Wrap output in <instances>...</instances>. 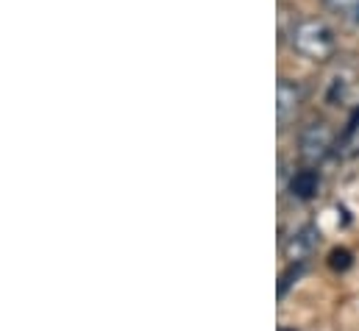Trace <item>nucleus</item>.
<instances>
[{
	"label": "nucleus",
	"mask_w": 359,
	"mask_h": 331,
	"mask_svg": "<svg viewBox=\"0 0 359 331\" xmlns=\"http://www.w3.org/2000/svg\"><path fill=\"white\" fill-rule=\"evenodd\" d=\"M290 45L309 62H329L337 53V36L323 20H301L290 34Z\"/></svg>",
	"instance_id": "f257e3e1"
},
{
	"label": "nucleus",
	"mask_w": 359,
	"mask_h": 331,
	"mask_svg": "<svg viewBox=\"0 0 359 331\" xmlns=\"http://www.w3.org/2000/svg\"><path fill=\"white\" fill-rule=\"evenodd\" d=\"M334 148V131L329 123L318 120V123H309L304 131H301V140H298V154L304 162L309 165H318L323 162Z\"/></svg>",
	"instance_id": "f03ea898"
},
{
	"label": "nucleus",
	"mask_w": 359,
	"mask_h": 331,
	"mask_svg": "<svg viewBox=\"0 0 359 331\" xmlns=\"http://www.w3.org/2000/svg\"><path fill=\"white\" fill-rule=\"evenodd\" d=\"M304 103V92L301 86L290 79H281L276 89V117H278V128H287L290 120H295V114L301 112Z\"/></svg>",
	"instance_id": "7ed1b4c3"
},
{
	"label": "nucleus",
	"mask_w": 359,
	"mask_h": 331,
	"mask_svg": "<svg viewBox=\"0 0 359 331\" xmlns=\"http://www.w3.org/2000/svg\"><path fill=\"white\" fill-rule=\"evenodd\" d=\"M318 229L315 226H304L301 231H295L290 240H287V245H284V253H287V259L295 264V262H306L315 248H318Z\"/></svg>",
	"instance_id": "20e7f679"
},
{
	"label": "nucleus",
	"mask_w": 359,
	"mask_h": 331,
	"mask_svg": "<svg viewBox=\"0 0 359 331\" xmlns=\"http://www.w3.org/2000/svg\"><path fill=\"white\" fill-rule=\"evenodd\" d=\"M318 189H320V175H318L312 167L298 170V173L292 175V181H290V192H292V198H298V201L315 198Z\"/></svg>",
	"instance_id": "39448f33"
},
{
	"label": "nucleus",
	"mask_w": 359,
	"mask_h": 331,
	"mask_svg": "<svg viewBox=\"0 0 359 331\" xmlns=\"http://www.w3.org/2000/svg\"><path fill=\"white\" fill-rule=\"evenodd\" d=\"M354 86V73H348V70H340V73H334L332 76V83H329V100H346V95H348V89Z\"/></svg>",
	"instance_id": "423d86ee"
},
{
	"label": "nucleus",
	"mask_w": 359,
	"mask_h": 331,
	"mask_svg": "<svg viewBox=\"0 0 359 331\" xmlns=\"http://www.w3.org/2000/svg\"><path fill=\"white\" fill-rule=\"evenodd\" d=\"M326 6L337 14H343V17H351L359 8V0H326Z\"/></svg>",
	"instance_id": "0eeeda50"
},
{
	"label": "nucleus",
	"mask_w": 359,
	"mask_h": 331,
	"mask_svg": "<svg viewBox=\"0 0 359 331\" xmlns=\"http://www.w3.org/2000/svg\"><path fill=\"white\" fill-rule=\"evenodd\" d=\"M348 264H351V253H348V250H334V253H332V267H334V270H337V267L346 270Z\"/></svg>",
	"instance_id": "6e6552de"
},
{
	"label": "nucleus",
	"mask_w": 359,
	"mask_h": 331,
	"mask_svg": "<svg viewBox=\"0 0 359 331\" xmlns=\"http://www.w3.org/2000/svg\"><path fill=\"white\" fill-rule=\"evenodd\" d=\"M278 331H292V329H278Z\"/></svg>",
	"instance_id": "1a4fd4ad"
}]
</instances>
